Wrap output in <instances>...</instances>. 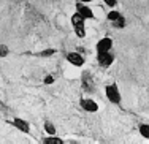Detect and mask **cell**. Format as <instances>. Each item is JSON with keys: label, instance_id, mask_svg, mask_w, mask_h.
Listing matches in <instances>:
<instances>
[{"label": "cell", "instance_id": "obj_2", "mask_svg": "<svg viewBox=\"0 0 149 144\" xmlns=\"http://www.w3.org/2000/svg\"><path fill=\"white\" fill-rule=\"evenodd\" d=\"M105 95L106 98L109 100V103H114V105H119L120 103V92H119V87L116 82H111L105 87Z\"/></svg>", "mask_w": 149, "mask_h": 144}, {"label": "cell", "instance_id": "obj_13", "mask_svg": "<svg viewBox=\"0 0 149 144\" xmlns=\"http://www.w3.org/2000/svg\"><path fill=\"white\" fill-rule=\"evenodd\" d=\"M56 52H57L56 49H43V51H40L37 55H38V57H52Z\"/></svg>", "mask_w": 149, "mask_h": 144}, {"label": "cell", "instance_id": "obj_14", "mask_svg": "<svg viewBox=\"0 0 149 144\" xmlns=\"http://www.w3.org/2000/svg\"><path fill=\"white\" fill-rule=\"evenodd\" d=\"M43 82L48 84V86H51V84H54V78H52L51 75H48V76H45V78H43Z\"/></svg>", "mask_w": 149, "mask_h": 144}, {"label": "cell", "instance_id": "obj_17", "mask_svg": "<svg viewBox=\"0 0 149 144\" xmlns=\"http://www.w3.org/2000/svg\"><path fill=\"white\" fill-rule=\"evenodd\" d=\"M79 2H83V3H91V2H94V0H79Z\"/></svg>", "mask_w": 149, "mask_h": 144}, {"label": "cell", "instance_id": "obj_8", "mask_svg": "<svg viewBox=\"0 0 149 144\" xmlns=\"http://www.w3.org/2000/svg\"><path fill=\"white\" fill-rule=\"evenodd\" d=\"M111 48H113V40L109 37H105V38L97 41L95 51L97 52H108V51H111Z\"/></svg>", "mask_w": 149, "mask_h": 144}, {"label": "cell", "instance_id": "obj_16", "mask_svg": "<svg viewBox=\"0 0 149 144\" xmlns=\"http://www.w3.org/2000/svg\"><path fill=\"white\" fill-rule=\"evenodd\" d=\"M6 54H8V48H6L5 44H2V54L0 55H2V57H6Z\"/></svg>", "mask_w": 149, "mask_h": 144}, {"label": "cell", "instance_id": "obj_15", "mask_svg": "<svg viewBox=\"0 0 149 144\" xmlns=\"http://www.w3.org/2000/svg\"><path fill=\"white\" fill-rule=\"evenodd\" d=\"M105 5H108L109 8H114L116 5H118V0H103Z\"/></svg>", "mask_w": 149, "mask_h": 144}, {"label": "cell", "instance_id": "obj_7", "mask_svg": "<svg viewBox=\"0 0 149 144\" xmlns=\"http://www.w3.org/2000/svg\"><path fill=\"white\" fill-rule=\"evenodd\" d=\"M76 11L79 13L83 17H86L87 21H92V19H95V16H94V11L89 8L87 5H84L83 2H78L76 3Z\"/></svg>", "mask_w": 149, "mask_h": 144}, {"label": "cell", "instance_id": "obj_9", "mask_svg": "<svg viewBox=\"0 0 149 144\" xmlns=\"http://www.w3.org/2000/svg\"><path fill=\"white\" fill-rule=\"evenodd\" d=\"M10 124L13 125L15 128H17L19 132L22 133H30V124L27 120H24V119H19V117H15Z\"/></svg>", "mask_w": 149, "mask_h": 144}, {"label": "cell", "instance_id": "obj_5", "mask_svg": "<svg viewBox=\"0 0 149 144\" xmlns=\"http://www.w3.org/2000/svg\"><path fill=\"white\" fill-rule=\"evenodd\" d=\"M79 106H81V109L86 111V112H97V111H98L97 101L92 100V98H81Z\"/></svg>", "mask_w": 149, "mask_h": 144}, {"label": "cell", "instance_id": "obj_6", "mask_svg": "<svg viewBox=\"0 0 149 144\" xmlns=\"http://www.w3.org/2000/svg\"><path fill=\"white\" fill-rule=\"evenodd\" d=\"M67 62L72 64L73 66H83L84 62H86V59H84V55L79 54V52H68V54H67Z\"/></svg>", "mask_w": 149, "mask_h": 144}, {"label": "cell", "instance_id": "obj_1", "mask_svg": "<svg viewBox=\"0 0 149 144\" xmlns=\"http://www.w3.org/2000/svg\"><path fill=\"white\" fill-rule=\"evenodd\" d=\"M86 17H83L78 11H74L72 15V27L74 30L78 38H84L86 37Z\"/></svg>", "mask_w": 149, "mask_h": 144}, {"label": "cell", "instance_id": "obj_3", "mask_svg": "<svg viewBox=\"0 0 149 144\" xmlns=\"http://www.w3.org/2000/svg\"><path fill=\"white\" fill-rule=\"evenodd\" d=\"M106 17H108V21L116 27V29H124V27H125V17L120 15L119 11H116V10H111Z\"/></svg>", "mask_w": 149, "mask_h": 144}, {"label": "cell", "instance_id": "obj_11", "mask_svg": "<svg viewBox=\"0 0 149 144\" xmlns=\"http://www.w3.org/2000/svg\"><path fill=\"white\" fill-rule=\"evenodd\" d=\"M138 132H140V135L143 136L144 139L149 141V124H141L140 127H138Z\"/></svg>", "mask_w": 149, "mask_h": 144}, {"label": "cell", "instance_id": "obj_12", "mask_svg": "<svg viewBox=\"0 0 149 144\" xmlns=\"http://www.w3.org/2000/svg\"><path fill=\"white\" fill-rule=\"evenodd\" d=\"M43 128H45V132L48 133V135H56V127H54V124H52L51 120H45Z\"/></svg>", "mask_w": 149, "mask_h": 144}, {"label": "cell", "instance_id": "obj_4", "mask_svg": "<svg viewBox=\"0 0 149 144\" xmlns=\"http://www.w3.org/2000/svg\"><path fill=\"white\" fill-rule=\"evenodd\" d=\"M97 62L100 66H103V68H108V66L113 65V62H114V55L111 54V51L108 52H97Z\"/></svg>", "mask_w": 149, "mask_h": 144}, {"label": "cell", "instance_id": "obj_10", "mask_svg": "<svg viewBox=\"0 0 149 144\" xmlns=\"http://www.w3.org/2000/svg\"><path fill=\"white\" fill-rule=\"evenodd\" d=\"M43 143L45 144H63V139L56 135H48L46 138H43Z\"/></svg>", "mask_w": 149, "mask_h": 144}]
</instances>
